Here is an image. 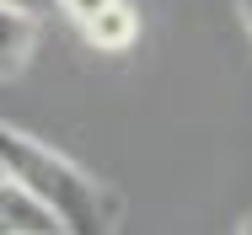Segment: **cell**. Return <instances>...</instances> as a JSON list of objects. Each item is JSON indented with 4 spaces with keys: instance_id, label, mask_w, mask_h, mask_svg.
Listing matches in <instances>:
<instances>
[{
    "instance_id": "5b68a950",
    "label": "cell",
    "mask_w": 252,
    "mask_h": 235,
    "mask_svg": "<svg viewBox=\"0 0 252 235\" xmlns=\"http://www.w3.org/2000/svg\"><path fill=\"white\" fill-rule=\"evenodd\" d=\"M5 5H16V11H27V16H49L54 0H5Z\"/></svg>"
},
{
    "instance_id": "7a4b0ae2",
    "label": "cell",
    "mask_w": 252,
    "mask_h": 235,
    "mask_svg": "<svg viewBox=\"0 0 252 235\" xmlns=\"http://www.w3.org/2000/svg\"><path fill=\"white\" fill-rule=\"evenodd\" d=\"M54 11L75 27L81 43L102 48V53H124L140 38V11L129 0H54Z\"/></svg>"
},
{
    "instance_id": "277c9868",
    "label": "cell",
    "mask_w": 252,
    "mask_h": 235,
    "mask_svg": "<svg viewBox=\"0 0 252 235\" xmlns=\"http://www.w3.org/2000/svg\"><path fill=\"white\" fill-rule=\"evenodd\" d=\"M32 48H38V16H27V11L0 0V80L22 75Z\"/></svg>"
},
{
    "instance_id": "6da1fadb",
    "label": "cell",
    "mask_w": 252,
    "mask_h": 235,
    "mask_svg": "<svg viewBox=\"0 0 252 235\" xmlns=\"http://www.w3.org/2000/svg\"><path fill=\"white\" fill-rule=\"evenodd\" d=\"M0 177L22 182L38 203H49L64 235H102L118 225V198L86 166H75L54 144L32 139L27 129H11L5 118H0Z\"/></svg>"
},
{
    "instance_id": "3957f363",
    "label": "cell",
    "mask_w": 252,
    "mask_h": 235,
    "mask_svg": "<svg viewBox=\"0 0 252 235\" xmlns=\"http://www.w3.org/2000/svg\"><path fill=\"white\" fill-rule=\"evenodd\" d=\"M0 235H64L49 203H38L32 192L11 177H0Z\"/></svg>"
},
{
    "instance_id": "8992f818",
    "label": "cell",
    "mask_w": 252,
    "mask_h": 235,
    "mask_svg": "<svg viewBox=\"0 0 252 235\" xmlns=\"http://www.w3.org/2000/svg\"><path fill=\"white\" fill-rule=\"evenodd\" d=\"M236 11H242V22H247V32H252V0H236Z\"/></svg>"
}]
</instances>
